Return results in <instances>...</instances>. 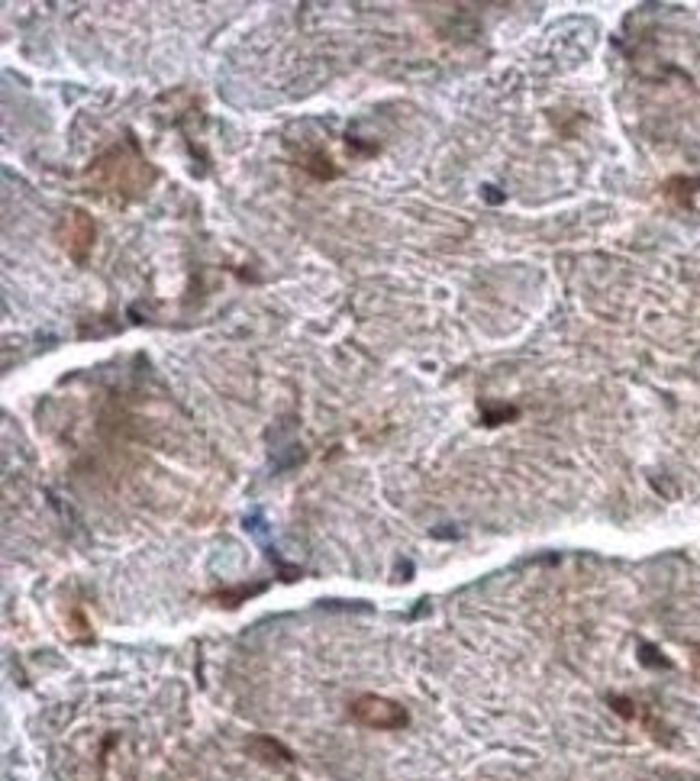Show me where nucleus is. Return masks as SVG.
<instances>
[{
    "label": "nucleus",
    "instance_id": "4",
    "mask_svg": "<svg viewBox=\"0 0 700 781\" xmlns=\"http://www.w3.org/2000/svg\"><path fill=\"white\" fill-rule=\"evenodd\" d=\"M249 752H252L259 762H266V765H291V762H294L291 749H284L278 740H271V737H256V740L249 743Z\"/></svg>",
    "mask_w": 700,
    "mask_h": 781
},
{
    "label": "nucleus",
    "instance_id": "1",
    "mask_svg": "<svg viewBox=\"0 0 700 781\" xmlns=\"http://www.w3.org/2000/svg\"><path fill=\"white\" fill-rule=\"evenodd\" d=\"M88 184L98 194H113V198H133L142 194L152 184V169L149 162L136 152V146H113L103 152L98 162L88 169Z\"/></svg>",
    "mask_w": 700,
    "mask_h": 781
},
{
    "label": "nucleus",
    "instance_id": "5",
    "mask_svg": "<svg viewBox=\"0 0 700 781\" xmlns=\"http://www.w3.org/2000/svg\"><path fill=\"white\" fill-rule=\"evenodd\" d=\"M300 169L310 171L313 178H333L336 174L333 159H330V156H323V152H310V156H303V159H300Z\"/></svg>",
    "mask_w": 700,
    "mask_h": 781
},
{
    "label": "nucleus",
    "instance_id": "2",
    "mask_svg": "<svg viewBox=\"0 0 700 781\" xmlns=\"http://www.w3.org/2000/svg\"><path fill=\"white\" fill-rule=\"evenodd\" d=\"M349 713L356 723H362L368 730H400L407 727V711L394 704L391 698H381V694H359Z\"/></svg>",
    "mask_w": 700,
    "mask_h": 781
},
{
    "label": "nucleus",
    "instance_id": "3",
    "mask_svg": "<svg viewBox=\"0 0 700 781\" xmlns=\"http://www.w3.org/2000/svg\"><path fill=\"white\" fill-rule=\"evenodd\" d=\"M59 242H62V249L68 252V259L71 262H78V266H84L88 262V256H91V249H94V239H98V227H94V220L84 213V210H68L66 217L59 220Z\"/></svg>",
    "mask_w": 700,
    "mask_h": 781
}]
</instances>
